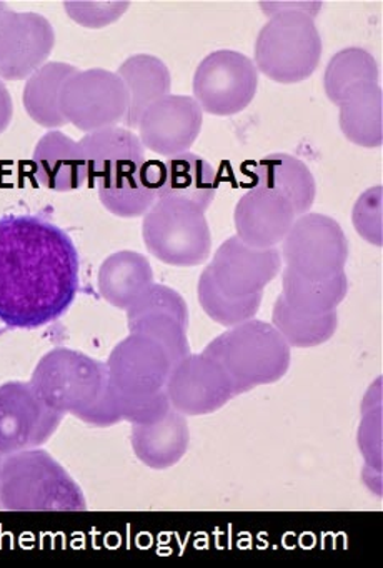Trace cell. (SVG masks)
<instances>
[{
  "mask_svg": "<svg viewBox=\"0 0 383 568\" xmlns=\"http://www.w3.org/2000/svg\"><path fill=\"white\" fill-rule=\"evenodd\" d=\"M79 252L52 222L0 219V322L39 328L69 311L79 292Z\"/></svg>",
  "mask_w": 383,
  "mask_h": 568,
  "instance_id": "1",
  "label": "cell"
},
{
  "mask_svg": "<svg viewBox=\"0 0 383 568\" xmlns=\"http://www.w3.org/2000/svg\"><path fill=\"white\" fill-rule=\"evenodd\" d=\"M36 394L52 410L72 412L85 420L109 424L120 417L102 362L70 348L43 355L30 381Z\"/></svg>",
  "mask_w": 383,
  "mask_h": 568,
  "instance_id": "2",
  "label": "cell"
},
{
  "mask_svg": "<svg viewBox=\"0 0 383 568\" xmlns=\"http://www.w3.org/2000/svg\"><path fill=\"white\" fill-rule=\"evenodd\" d=\"M272 16L259 32L255 44L256 71L279 84L305 81L319 68L322 39L306 2L262 4Z\"/></svg>",
  "mask_w": 383,
  "mask_h": 568,
  "instance_id": "3",
  "label": "cell"
},
{
  "mask_svg": "<svg viewBox=\"0 0 383 568\" xmlns=\"http://www.w3.org/2000/svg\"><path fill=\"white\" fill-rule=\"evenodd\" d=\"M0 507L6 510H85L82 491L43 450L2 457Z\"/></svg>",
  "mask_w": 383,
  "mask_h": 568,
  "instance_id": "4",
  "label": "cell"
},
{
  "mask_svg": "<svg viewBox=\"0 0 383 568\" xmlns=\"http://www.w3.org/2000/svg\"><path fill=\"white\" fill-rule=\"evenodd\" d=\"M232 382L256 384L282 377L289 367V344L272 325L249 321L225 332L205 348Z\"/></svg>",
  "mask_w": 383,
  "mask_h": 568,
  "instance_id": "5",
  "label": "cell"
},
{
  "mask_svg": "<svg viewBox=\"0 0 383 568\" xmlns=\"http://www.w3.org/2000/svg\"><path fill=\"white\" fill-rule=\"evenodd\" d=\"M142 235L150 254L165 264L196 265L209 257V225L192 202L157 199L143 217Z\"/></svg>",
  "mask_w": 383,
  "mask_h": 568,
  "instance_id": "6",
  "label": "cell"
},
{
  "mask_svg": "<svg viewBox=\"0 0 383 568\" xmlns=\"http://www.w3.org/2000/svg\"><path fill=\"white\" fill-rule=\"evenodd\" d=\"M172 365L165 348L153 338L130 334L125 341L120 342L105 365L110 394L117 410L123 405L162 394Z\"/></svg>",
  "mask_w": 383,
  "mask_h": 568,
  "instance_id": "7",
  "label": "cell"
},
{
  "mask_svg": "<svg viewBox=\"0 0 383 568\" xmlns=\"http://www.w3.org/2000/svg\"><path fill=\"white\" fill-rule=\"evenodd\" d=\"M60 112L79 131H99L123 122L129 108L125 85L105 69L75 71L60 89Z\"/></svg>",
  "mask_w": 383,
  "mask_h": 568,
  "instance_id": "8",
  "label": "cell"
},
{
  "mask_svg": "<svg viewBox=\"0 0 383 568\" xmlns=\"http://www.w3.org/2000/svg\"><path fill=\"white\" fill-rule=\"evenodd\" d=\"M256 85L259 71L252 59L236 51H215L193 74V99L206 114L229 118L252 104Z\"/></svg>",
  "mask_w": 383,
  "mask_h": 568,
  "instance_id": "9",
  "label": "cell"
},
{
  "mask_svg": "<svg viewBox=\"0 0 383 568\" xmlns=\"http://www.w3.org/2000/svg\"><path fill=\"white\" fill-rule=\"evenodd\" d=\"M285 258L290 271L309 281L340 274L346 258L342 229L325 215H303L286 232Z\"/></svg>",
  "mask_w": 383,
  "mask_h": 568,
  "instance_id": "10",
  "label": "cell"
},
{
  "mask_svg": "<svg viewBox=\"0 0 383 568\" xmlns=\"http://www.w3.org/2000/svg\"><path fill=\"white\" fill-rule=\"evenodd\" d=\"M56 32L43 16L10 11L0 2V79L22 81L47 64Z\"/></svg>",
  "mask_w": 383,
  "mask_h": 568,
  "instance_id": "11",
  "label": "cell"
},
{
  "mask_svg": "<svg viewBox=\"0 0 383 568\" xmlns=\"http://www.w3.org/2000/svg\"><path fill=\"white\" fill-rule=\"evenodd\" d=\"M62 414L40 400L32 385L9 382L0 387V455L30 450L56 432Z\"/></svg>",
  "mask_w": 383,
  "mask_h": 568,
  "instance_id": "12",
  "label": "cell"
},
{
  "mask_svg": "<svg viewBox=\"0 0 383 568\" xmlns=\"http://www.w3.org/2000/svg\"><path fill=\"white\" fill-rule=\"evenodd\" d=\"M203 111L189 95H167L150 105L139 119V139L147 151L160 158L189 152L202 131Z\"/></svg>",
  "mask_w": 383,
  "mask_h": 568,
  "instance_id": "13",
  "label": "cell"
},
{
  "mask_svg": "<svg viewBox=\"0 0 383 568\" xmlns=\"http://www.w3.org/2000/svg\"><path fill=\"white\" fill-rule=\"evenodd\" d=\"M279 267V252L249 247L239 237H233L216 252L210 274L223 294L249 297L259 294L263 285L275 277Z\"/></svg>",
  "mask_w": 383,
  "mask_h": 568,
  "instance_id": "14",
  "label": "cell"
},
{
  "mask_svg": "<svg viewBox=\"0 0 383 568\" xmlns=\"http://www.w3.org/2000/svg\"><path fill=\"white\" fill-rule=\"evenodd\" d=\"M79 145L87 165V181L97 189L112 184L147 161L139 135L120 125L89 132Z\"/></svg>",
  "mask_w": 383,
  "mask_h": 568,
  "instance_id": "15",
  "label": "cell"
},
{
  "mask_svg": "<svg viewBox=\"0 0 383 568\" xmlns=\"http://www.w3.org/2000/svg\"><path fill=\"white\" fill-rule=\"evenodd\" d=\"M295 212L285 197L255 187L246 192L236 205V231L243 244L263 251L285 237Z\"/></svg>",
  "mask_w": 383,
  "mask_h": 568,
  "instance_id": "16",
  "label": "cell"
},
{
  "mask_svg": "<svg viewBox=\"0 0 383 568\" xmlns=\"http://www.w3.org/2000/svg\"><path fill=\"white\" fill-rule=\"evenodd\" d=\"M155 179L157 197L182 199L205 211L219 187V178L210 162L192 152L163 161H150Z\"/></svg>",
  "mask_w": 383,
  "mask_h": 568,
  "instance_id": "17",
  "label": "cell"
},
{
  "mask_svg": "<svg viewBox=\"0 0 383 568\" xmlns=\"http://www.w3.org/2000/svg\"><path fill=\"white\" fill-rule=\"evenodd\" d=\"M37 181L53 192H72L87 182V165L79 142L60 131H50L37 142L32 154Z\"/></svg>",
  "mask_w": 383,
  "mask_h": 568,
  "instance_id": "18",
  "label": "cell"
},
{
  "mask_svg": "<svg viewBox=\"0 0 383 568\" xmlns=\"http://www.w3.org/2000/svg\"><path fill=\"white\" fill-rule=\"evenodd\" d=\"M233 384L225 368L209 355H187L172 365L167 378V395L182 410H193V405L212 397L213 390L222 392Z\"/></svg>",
  "mask_w": 383,
  "mask_h": 568,
  "instance_id": "19",
  "label": "cell"
},
{
  "mask_svg": "<svg viewBox=\"0 0 383 568\" xmlns=\"http://www.w3.org/2000/svg\"><path fill=\"white\" fill-rule=\"evenodd\" d=\"M125 85L129 108L123 124L135 128L143 112L160 99L170 95L172 78L169 68L155 55L135 54L115 72Z\"/></svg>",
  "mask_w": 383,
  "mask_h": 568,
  "instance_id": "20",
  "label": "cell"
},
{
  "mask_svg": "<svg viewBox=\"0 0 383 568\" xmlns=\"http://www.w3.org/2000/svg\"><path fill=\"white\" fill-rule=\"evenodd\" d=\"M252 179L256 189H265L285 197L295 214L305 212L315 199V179L312 172L293 155L282 152L266 155L256 162Z\"/></svg>",
  "mask_w": 383,
  "mask_h": 568,
  "instance_id": "21",
  "label": "cell"
},
{
  "mask_svg": "<svg viewBox=\"0 0 383 568\" xmlns=\"http://www.w3.org/2000/svg\"><path fill=\"white\" fill-rule=\"evenodd\" d=\"M339 122L343 135L360 148L382 145V88L359 84L345 92L340 104Z\"/></svg>",
  "mask_w": 383,
  "mask_h": 568,
  "instance_id": "22",
  "label": "cell"
},
{
  "mask_svg": "<svg viewBox=\"0 0 383 568\" xmlns=\"http://www.w3.org/2000/svg\"><path fill=\"white\" fill-rule=\"evenodd\" d=\"M153 284L150 262L139 252L110 255L99 271V291L113 307L129 308Z\"/></svg>",
  "mask_w": 383,
  "mask_h": 568,
  "instance_id": "23",
  "label": "cell"
},
{
  "mask_svg": "<svg viewBox=\"0 0 383 568\" xmlns=\"http://www.w3.org/2000/svg\"><path fill=\"white\" fill-rule=\"evenodd\" d=\"M77 69L63 62H47L26 81L22 92L23 109L40 128L57 131L67 125L60 112L59 95L63 82Z\"/></svg>",
  "mask_w": 383,
  "mask_h": 568,
  "instance_id": "24",
  "label": "cell"
},
{
  "mask_svg": "<svg viewBox=\"0 0 383 568\" xmlns=\"http://www.w3.org/2000/svg\"><path fill=\"white\" fill-rule=\"evenodd\" d=\"M132 440L140 460L150 467H169L185 447V425L179 415L170 412L159 420L137 425Z\"/></svg>",
  "mask_w": 383,
  "mask_h": 568,
  "instance_id": "25",
  "label": "cell"
},
{
  "mask_svg": "<svg viewBox=\"0 0 383 568\" xmlns=\"http://www.w3.org/2000/svg\"><path fill=\"white\" fill-rule=\"evenodd\" d=\"M97 191L107 211L125 219L145 215L159 199L149 159L135 171Z\"/></svg>",
  "mask_w": 383,
  "mask_h": 568,
  "instance_id": "26",
  "label": "cell"
},
{
  "mask_svg": "<svg viewBox=\"0 0 383 568\" xmlns=\"http://www.w3.org/2000/svg\"><path fill=\"white\" fill-rule=\"evenodd\" d=\"M283 281H285L283 301L290 308L303 315L329 314L342 301L346 291V278L342 272L323 281H309L289 268Z\"/></svg>",
  "mask_w": 383,
  "mask_h": 568,
  "instance_id": "27",
  "label": "cell"
},
{
  "mask_svg": "<svg viewBox=\"0 0 383 568\" xmlns=\"http://www.w3.org/2000/svg\"><path fill=\"white\" fill-rule=\"evenodd\" d=\"M380 71L375 59L365 49L349 48L336 52L326 65L323 88L332 104L339 105L353 85L379 84Z\"/></svg>",
  "mask_w": 383,
  "mask_h": 568,
  "instance_id": "28",
  "label": "cell"
},
{
  "mask_svg": "<svg viewBox=\"0 0 383 568\" xmlns=\"http://www.w3.org/2000/svg\"><path fill=\"white\" fill-rule=\"evenodd\" d=\"M273 322L286 342L305 347L326 341L335 332L336 317L335 312L323 315L299 314L280 297L275 305Z\"/></svg>",
  "mask_w": 383,
  "mask_h": 568,
  "instance_id": "29",
  "label": "cell"
},
{
  "mask_svg": "<svg viewBox=\"0 0 383 568\" xmlns=\"http://www.w3.org/2000/svg\"><path fill=\"white\" fill-rule=\"evenodd\" d=\"M199 297L206 314L220 324L226 325L240 324L252 317L260 304V294L249 295V297H229L223 294L216 287L210 268H206L200 277Z\"/></svg>",
  "mask_w": 383,
  "mask_h": 568,
  "instance_id": "30",
  "label": "cell"
},
{
  "mask_svg": "<svg viewBox=\"0 0 383 568\" xmlns=\"http://www.w3.org/2000/svg\"><path fill=\"white\" fill-rule=\"evenodd\" d=\"M130 334L145 335L159 342L173 364L189 354L185 338V327L179 321L167 314H147L129 322Z\"/></svg>",
  "mask_w": 383,
  "mask_h": 568,
  "instance_id": "31",
  "label": "cell"
},
{
  "mask_svg": "<svg viewBox=\"0 0 383 568\" xmlns=\"http://www.w3.org/2000/svg\"><path fill=\"white\" fill-rule=\"evenodd\" d=\"M147 314L172 315L183 327H187V321H189L187 305L183 298L180 297L175 291L163 287V285H150V287L127 308V318H129V322Z\"/></svg>",
  "mask_w": 383,
  "mask_h": 568,
  "instance_id": "32",
  "label": "cell"
},
{
  "mask_svg": "<svg viewBox=\"0 0 383 568\" xmlns=\"http://www.w3.org/2000/svg\"><path fill=\"white\" fill-rule=\"evenodd\" d=\"M129 2H65L67 14L83 28H103L122 18Z\"/></svg>",
  "mask_w": 383,
  "mask_h": 568,
  "instance_id": "33",
  "label": "cell"
},
{
  "mask_svg": "<svg viewBox=\"0 0 383 568\" xmlns=\"http://www.w3.org/2000/svg\"><path fill=\"white\" fill-rule=\"evenodd\" d=\"M380 201L382 187L370 189L355 207V225L363 237L380 244Z\"/></svg>",
  "mask_w": 383,
  "mask_h": 568,
  "instance_id": "34",
  "label": "cell"
},
{
  "mask_svg": "<svg viewBox=\"0 0 383 568\" xmlns=\"http://www.w3.org/2000/svg\"><path fill=\"white\" fill-rule=\"evenodd\" d=\"M12 115V98H10V92L7 91L6 84L0 81V134L9 128Z\"/></svg>",
  "mask_w": 383,
  "mask_h": 568,
  "instance_id": "35",
  "label": "cell"
}]
</instances>
